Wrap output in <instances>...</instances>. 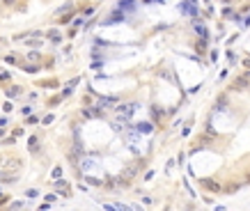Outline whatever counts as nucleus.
I'll return each instance as SVG.
<instances>
[{
  "label": "nucleus",
  "mask_w": 250,
  "mask_h": 211,
  "mask_svg": "<svg viewBox=\"0 0 250 211\" xmlns=\"http://www.w3.org/2000/svg\"><path fill=\"white\" fill-rule=\"evenodd\" d=\"M2 167H5V170H16V167H21V161H18V158H14V161H7Z\"/></svg>",
  "instance_id": "obj_3"
},
{
  "label": "nucleus",
  "mask_w": 250,
  "mask_h": 211,
  "mask_svg": "<svg viewBox=\"0 0 250 211\" xmlns=\"http://www.w3.org/2000/svg\"><path fill=\"white\" fill-rule=\"evenodd\" d=\"M87 184H94V186H99V184H101V179H94V177H87Z\"/></svg>",
  "instance_id": "obj_11"
},
{
  "label": "nucleus",
  "mask_w": 250,
  "mask_h": 211,
  "mask_svg": "<svg viewBox=\"0 0 250 211\" xmlns=\"http://www.w3.org/2000/svg\"><path fill=\"white\" fill-rule=\"evenodd\" d=\"M55 188L60 191L62 197H69V184H67V181H62V179H55Z\"/></svg>",
  "instance_id": "obj_1"
},
{
  "label": "nucleus",
  "mask_w": 250,
  "mask_h": 211,
  "mask_svg": "<svg viewBox=\"0 0 250 211\" xmlns=\"http://www.w3.org/2000/svg\"><path fill=\"white\" fill-rule=\"evenodd\" d=\"M2 2H7V5H12V2H14V0H2Z\"/></svg>",
  "instance_id": "obj_14"
},
{
  "label": "nucleus",
  "mask_w": 250,
  "mask_h": 211,
  "mask_svg": "<svg viewBox=\"0 0 250 211\" xmlns=\"http://www.w3.org/2000/svg\"><path fill=\"white\" fill-rule=\"evenodd\" d=\"M152 129H154L152 124H138V131L140 133H152Z\"/></svg>",
  "instance_id": "obj_7"
},
{
  "label": "nucleus",
  "mask_w": 250,
  "mask_h": 211,
  "mask_svg": "<svg viewBox=\"0 0 250 211\" xmlns=\"http://www.w3.org/2000/svg\"><path fill=\"white\" fill-rule=\"evenodd\" d=\"M181 9H184V14H190V16H195V14H198V9L193 7V5H186V2L181 5Z\"/></svg>",
  "instance_id": "obj_4"
},
{
  "label": "nucleus",
  "mask_w": 250,
  "mask_h": 211,
  "mask_svg": "<svg viewBox=\"0 0 250 211\" xmlns=\"http://www.w3.org/2000/svg\"><path fill=\"white\" fill-rule=\"evenodd\" d=\"M195 30H198V35H200V37H204V39H207L209 32H207V28H204V25H200V23H198V25H195Z\"/></svg>",
  "instance_id": "obj_8"
},
{
  "label": "nucleus",
  "mask_w": 250,
  "mask_h": 211,
  "mask_svg": "<svg viewBox=\"0 0 250 211\" xmlns=\"http://www.w3.org/2000/svg\"><path fill=\"white\" fill-rule=\"evenodd\" d=\"M202 186L209 188V191H214V193H220V184H216L214 179H202Z\"/></svg>",
  "instance_id": "obj_2"
},
{
  "label": "nucleus",
  "mask_w": 250,
  "mask_h": 211,
  "mask_svg": "<svg viewBox=\"0 0 250 211\" xmlns=\"http://www.w3.org/2000/svg\"><path fill=\"white\" fill-rule=\"evenodd\" d=\"M37 140H39L37 135H32V138H30V151H35V149H37Z\"/></svg>",
  "instance_id": "obj_9"
},
{
  "label": "nucleus",
  "mask_w": 250,
  "mask_h": 211,
  "mask_svg": "<svg viewBox=\"0 0 250 211\" xmlns=\"http://www.w3.org/2000/svg\"><path fill=\"white\" fill-rule=\"evenodd\" d=\"M243 67H248V69H250V60H243Z\"/></svg>",
  "instance_id": "obj_13"
},
{
  "label": "nucleus",
  "mask_w": 250,
  "mask_h": 211,
  "mask_svg": "<svg viewBox=\"0 0 250 211\" xmlns=\"http://www.w3.org/2000/svg\"><path fill=\"white\" fill-rule=\"evenodd\" d=\"M234 87H239V89L248 87V78H246V76H243V78H236V80H234Z\"/></svg>",
  "instance_id": "obj_5"
},
{
  "label": "nucleus",
  "mask_w": 250,
  "mask_h": 211,
  "mask_svg": "<svg viewBox=\"0 0 250 211\" xmlns=\"http://www.w3.org/2000/svg\"><path fill=\"white\" fill-rule=\"evenodd\" d=\"M248 181H250V177H248Z\"/></svg>",
  "instance_id": "obj_16"
},
{
  "label": "nucleus",
  "mask_w": 250,
  "mask_h": 211,
  "mask_svg": "<svg viewBox=\"0 0 250 211\" xmlns=\"http://www.w3.org/2000/svg\"><path fill=\"white\" fill-rule=\"evenodd\" d=\"M62 177V167H53V179H60Z\"/></svg>",
  "instance_id": "obj_10"
},
{
  "label": "nucleus",
  "mask_w": 250,
  "mask_h": 211,
  "mask_svg": "<svg viewBox=\"0 0 250 211\" xmlns=\"http://www.w3.org/2000/svg\"><path fill=\"white\" fill-rule=\"evenodd\" d=\"M246 78H250V71H248V73H246Z\"/></svg>",
  "instance_id": "obj_15"
},
{
  "label": "nucleus",
  "mask_w": 250,
  "mask_h": 211,
  "mask_svg": "<svg viewBox=\"0 0 250 211\" xmlns=\"http://www.w3.org/2000/svg\"><path fill=\"white\" fill-rule=\"evenodd\" d=\"M26 195H28V197H39V193H37V191H32V188H30Z\"/></svg>",
  "instance_id": "obj_12"
},
{
  "label": "nucleus",
  "mask_w": 250,
  "mask_h": 211,
  "mask_svg": "<svg viewBox=\"0 0 250 211\" xmlns=\"http://www.w3.org/2000/svg\"><path fill=\"white\" fill-rule=\"evenodd\" d=\"M133 5H136V0H122L120 9H133Z\"/></svg>",
  "instance_id": "obj_6"
}]
</instances>
